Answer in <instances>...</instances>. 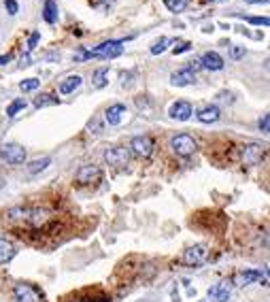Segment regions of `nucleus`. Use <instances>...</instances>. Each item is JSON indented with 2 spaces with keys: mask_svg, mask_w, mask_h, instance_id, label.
I'll use <instances>...</instances> for the list:
<instances>
[{
  "mask_svg": "<svg viewBox=\"0 0 270 302\" xmlns=\"http://www.w3.org/2000/svg\"><path fill=\"white\" fill-rule=\"evenodd\" d=\"M39 85H41L39 79H26V81H21V83H19V90L21 91H34Z\"/></svg>",
  "mask_w": 270,
  "mask_h": 302,
  "instance_id": "bb28decb",
  "label": "nucleus"
},
{
  "mask_svg": "<svg viewBox=\"0 0 270 302\" xmlns=\"http://www.w3.org/2000/svg\"><path fill=\"white\" fill-rule=\"evenodd\" d=\"M230 53H232V58H234V60H239V58L245 56V49H242V47H232Z\"/></svg>",
  "mask_w": 270,
  "mask_h": 302,
  "instance_id": "473e14b6",
  "label": "nucleus"
},
{
  "mask_svg": "<svg viewBox=\"0 0 270 302\" xmlns=\"http://www.w3.org/2000/svg\"><path fill=\"white\" fill-rule=\"evenodd\" d=\"M164 4L172 13H181V11H185V7L190 4V0H164Z\"/></svg>",
  "mask_w": 270,
  "mask_h": 302,
  "instance_id": "393cba45",
  "label": "nucleus"
},
{
  "mask_svg": "<svg viewBox=\"0 0 270 302\" xmlns=\"http://www.w3.org/2000/svg\"><path fill=\"white\" fill-rule=\"evenodd\" d=\"M26 149L21 147V145L17 143H4V145H0V158H2L7 164L11 166H19V164H24L26 162Z\"/></svg>",
  "mask_w": 270,
  "mask_h": 302,
  "instance_id": "7ed1b4c3",
  "label": "nucleus"
},
{
  "mask_svg": "<svg viewBox=\"0 0 270 302\" xmlns=\"http://www.w3.org/2000/svg\"><path fill=\"white\" fill-rule=\"evenodd\" d=\"M130 147L138 158H149V155L153 153V149H155V141L151 136H147V134H143V136H134L132 138Z\"/></svg>",
  "mask_w": 270,
  "mask_h": 302,
  "instance_id": "6e6552de",
  "label": "nucleus"
},
{
  "mask_svg": "<svg viewBox=\"0 0 270 302\" xmlns=\"http://www.w3.org/2000/svg\"><path fill=\"white\" fill-rule=\"evenodd\" d=\"M81 81L83 79H81L79 75H70V77H66L60 83V94H70V91H75L81 85Z\"/></svg>",
  "mask_w": 270,
  "mask_h": 302,
  "instance_id": "aec40b11",
  "label": "nucleus"
},
{
  "mask_svg": "<svg viewBox=\"0 0 270 302\" xmlns=\"http://www.w3.org/2000/svg\"><path fill=\"white\" fill-rule=\"evenodd\" d=\"M207 260H209V247L207 245H194L183 253V264H185V266H192V268L200 266V264H204Z\"/></svg>",
  "mask_w": 270,
  "mask_h": 302,
  "instance_id": "39448f33",
  "label": "nucleus"
},
{
  "mask_svg": "<svg viewBox=\"0 0 270 302\" xmlns=\"http://www.w3.org/2000/svg\"><path fill=\"white\" fill-rule=\"evenodd\" d=\"M13 256H15V245L7 239H0V266L13 260Z\"/></svg>",
  "mask_w": 270,
  "mask_h": 302,
  "instance_id": "a211bd4d",
  "label": "nucleus"
},
{
  "mask_svg": "<svg viewBox=\"0 0 270 302\" xmlns=\"http://www.w3.org/2000/svg\"><path fill=\"white\" fill-rule=\"evenodd\" d=\"M190 49H192V43H185V41H183V43H179V45L175 47V56H179V53H185V51H190Z\"/></svg>",
  "mask_w": 270,
  "mask_h": 302,
  "instance_id": "c756f323",
  "label": "nucleus"
},
{
  "mask_svg": "<svg viewBox=\"0 0 270 302\" xmlns=\"http://www.w3.org/2000/svg\"><path fill=\"white\" fill-rule=\"evenodd\" d=\"M11 60H13V56H11V53H7V56H0V66H2V64H9Z\"/></svg>",
  "mask_w": 270,
  "mask_h": 302,
  "instance_id": "f704fd0d",
  "label": "nucleus"
},
{
  "mask_svg": "<svg viewBox=\"0 0 270 302\" xmlns=\"http://www.w3.org/2000/svg\"><path fill=\"white\" fill-rule=\"evenodd\" d=\"M170 45V39H166V36H162L160 41H155L153 45H151V53L153 56H158V53H162V51H166V47Z\"/></svg>",
  "mask_w": 270,
  "mask_h": 302,
  "instance_id": "a878e982",
  "label": "nucleus"
},
{
  "mask_svg": "<svg viewBox=\"0 0 270 302\" xmlns=\"http://www.w3.org/2000/svg\"><path fill=\"white\" fill-rule=\"evenodd\" d=\"M123 51V41H105L98 47L85 51L83 58H105V60H113V58L121 56Z\"/></svg>",
  "mask_w": 270,
  "mask_h": 302,
  "instance_id": "f03ea898",
  "label": "nucleus"
},
{
  "mask_svg": "<svg viewBox=\"0 0 270 302\" xmlns=\"http://www.w3.org/2000/svg\"><path fill=\"white\" fill-rule=\"evenodd\" d=\"M102 170L96 164H85L77 170V183L79 185H91V183L100 181Z\"/></svg>",
  "mask_w": 270,
  "mask_h": 302,
  "instance_id": "9d476101",
  "label": "nucleus"
},
{
  "mask_svg": "<svg viewBox=\"0 0 270 302\" xmlns=\"http://www.w3.org/2000/svg\"><path fill=\"white\" fill-rule=\"evenodd\" d=\"M236 285H251V283H257V281H264L266 285V272L262 271H242L234 277Z\"/></svg>",
  "mask_w": 270,
  "mask_h": 302,
  "instance_id": "ddd939ff",
  "label": "nucleus"
},
{
  "mask_svg": "<svg viewBox=\"0 0 270 302\" xmlns=\"http://www.w3.org/2000/svg\"><path fill=\"white\" fill-rule=\"evenodd\" d=\"M39 39H41V34L39 32H32V36H30V41H28V51H32L36 47V43H39Z\"/></svg>",
  "mask_w": 270,
  "mask_h": 302,
  "instance_id": "2f4dec72",
  "label": "nucleus"
},
{
  "mask_svg": "<svg viewBox=\"0 0 270 302\" xmlns=\"http://www.w3.org/2000/svg\"><path fill=\"white\" fill-rule=\"evenodd\" d=\"M187 68H190V71H194V73H196V71H200V60H192L190 62V66H187Z\"/></svg>",
  "mask_w": 270,
  "mask_h": 302,
  "instance_id": "72a5a7b5",
  "label": "nucleus"
},
{
  "mask_svg": "<svg viewBox=\"0 0 270 302\" xmlns=\"http://www.w3.org/2000/svg\"><path fill=\"white\" fill-rule=\"evenodd\" d=\"M126 106L123 105H111L109 109H106V113H105V120H106V123L109 126H120L121 123V120L126 117Z\"/></svg>",
  "mask_w": 270,
  "mask_h": 302,
  "instance_id": "dca6fc26",
  "label": "nucleus"
},
{
  "mask_svg": "<svg viewBox=\"0 0 270 302\" xmlns=\"http://www.w3.org/2000/svg\"><path fill=\"white\" fill-rule=\"evenodd\" d=\"M196 81V73L190 71V68H181V71L172 73L170 77V83L177 85V88H185V85H192Z\"/></svg>",
  "mask_w": 270,
  "mask_h": 302,
  "instance_id": "2eb2a0df",
  "label": "nucleus"
},
{
  "mask_svg": "<svg viewBox=\"0 0 270 302\" xmlns=\"http://www.w3.org/2000/svg\"><path fill=\"white\" fill-rule=\"evenodd\" d=\"M43 17L47 24H56L58 21V4L53 0H45V7H43Z\"/></svg>",
  "mask_w": 270,
  "mask_h": 302,
  "instance_id": "412c9836",
  "label": "nucleus"
},
{
  "mask_svg": "<svg viewBox=\"0 0 270 302\" xmlns=\"http://www.w3.org/2000/svg\"><path fill=\"white\" fill-rule=\"evenodd\" d=\"M4 222L9 226H19V228L41 230L51 222V213L39 207H13L4 211Z\"/></svg>",
  "mask_w": 270,
  "mask_h": 302,
  "instance_id": "f257e3e1",
  "label": "nucleus"
},
{
  "mask_svg": "<svg viewBox=\"0 0 270 302\" xmlns=\"http://www.w3.org/2000/svg\"><path fill=\"white\" fill-rule=\"evenodd\" d=\"M79 302H90V300H79Z\"/></svg>",
  "mask_w": 270,
  "mask_h": 302,
  "instance_id": "4c0bfd02",
  "label": "nucleus"
},
{
  "mask_svg": "<svg viewBox=\"0 0 270 302\" xmlns=\"http://www.w3.org/2000/svg\"><path fill=\"white\" fill-rule=\"evenodd\" d=\"M230 294H232V283L221 281L209 289V302H225L230 298Z\"/></svg>",
  "mask_w": 270,
  "mask_h": 302,
  "instance_id": "f8f14e48",
  "label": "nucleus"
},
{
  "mask_svg": "<svg viewBox=\"0 0 270 302\" xmlns=\"http://www.w3.org/2000/svg\"><path fill=\"white\" fill-rule=\"evenodd\" d=\"M245 2H249V4H260V2H268V0H245Z\"/></svg>",
  "mask_w": 270,
  "mask_h": 302,
  "instance_id": "c9c22d12",
  "label": "nucleus"
},
{
  "mask_svg": "<svg viewBox=\"0 0 270 302\" xmlns=\"http://www.w3.org/2000/svg\"><path fill=\"white\" fill-rule=\"evenodd\" d=\"M219 117H221V111H219V106H215V105H209L198 111V120L202 123H215Z\"/></svg>",
  "mask_w": 270,
  "mask_h": 302,
  "instance_id": "f3484780",
  "label": "nucleus"
},
{
  "mask_svg": "<svg viewBox=\"0 0 270 302\" xmlns=\"http://www.w3.org/2000/svg\"><path fill=\"white\" fill-rule=\"evenodd\" d=\"M58 96H53V94H41L39 98L34 100V106L36 109H43V106H51V105H58Z\"/></svg>",
  "mask_w": 270,
  "mask_h": 302,
  "instance_id": "5701e85b",
  "label": "nucleus"
},
{
  "mask_svg": "<svg viewBox=\"0 0 270 302\" xmlns=\"http://www.w3.org/2000/svg\"><path fill=\"white\" fill-rule=\"evenodd\" d=\"M266 155V149H264V145H257V143H249L242 147V164L247 166H255L260 164L262 158Z\"/></svg>",
  "mask_w": 270,
  "mask_h": 302,
  "instance_id": "0eeeda50",
  "label": "nucleus"
},
{
  "mask_svg": "<svg viewBox=\"0 0 270 302\" xmlns=\"http://www.w3.org/2000/svg\"><path fill=\"white\" fill-rule=\"evenodd\" d=\"M13 296L17 302H41L43 300L41 292L30 283H17L13 289Z\"/></svg>",
  "mask_w": 270,
  "mask_h": 302,
  "instance_id": "423d86ee",
  "label": "nucleus"
},
{
  "mask_svg": "<svg viewBox=\"0 0 270 302\" xmlns=\"http://www.w3.org/2000/svg\"><path fill=\"white\" fill-rule=\"evenodd\" d=\"M192 105L187 100H177L175 105H170V109H168V115H170V120H177V121H187L192 117Z\"/></svg>",
  "mask_w": 270,
  "mask_h": 302,
  "instance_id": "9b49d317",
  "label": "nucleus"
},
{
  "mask_svg": "<svg viewBox=\"0 0 270 302\" xmlns=\"http://www.w3.org/2000/svg\"><path fill=\"white\" fill-rule=\"evenodd\" d=\"M170 147L177 155L187 158V155H192L196 151V141H194V136H190V134H177L170 141Z\"/></svg>",
  "mask_w": 270,
  "mask_h": 302,
  "instance_id": "20e7f679",
  "label": "nucleus"
},
{
  "mask_svg": "<svg viewBox=\"0 0 270 302\" xmlns=\"http://www.w3.org/2000/svg\"><path fill=\"white\" fill-rule=\"evenodd\" d=\"M202 2H221V0H202Z\"/></svg>",
  "mask_w": 270,
  "mask_h": 302,
  "instance_id": "e433bc0d",
  "label": "nucleus"
},
{
  "mask_svg": "<svg viewBox=\"0 0 270 302\" xmlns=\"http://www.w3.org/2000/svg\"><path fill=\"white\" fill-rule=\"evenodd\" d=\"M49 164H51V160H49V158L34 160V162H30V164H28V172H30V175H39V172H43Z\"/></svg>",
  "mask_w": 270,
  "mask_h": 302,
  "instance_id": "4be33fe9",
  "label": "nucleus"
},
{
  "mask_svg": "<svg viewBox=\"0 0 270 302\" xmlns=\"http://www.w3.org/2000/svg\"><path fill=\"white\" fill-rule=\"evenodd\" d=\"M105 160H106V164L115 166V168H121V166H126L128 162H130V151L126 147H111L105 151Z\"/></svg>",
  "mask_w": 270,
  "mask_h": 302,
  "instance_id": "1a4fd4ad",
  "label": "nucleus"
},
{
  "mask_svg": "<svg viewBox=\"0 0 270 302\" xmlns=\"http://www.w3.org/2000/svg\"><path fill=\"white\" fill-rule=\"evenodd\" d=\"M4 7H7V11H9V15H15L19 11V4L15 2V0H4Z\"/></svg>",
  "mask_w": 270,
  "mask_h": 302,
  "instance_id": "c85d7f7f",
  "label": "nucleus"
},
{
  "mask_svg": "<svg viewBox=\"0 0 270 302\" xmlns=\"http://www.w3.org/2000/svg\"><path fill=\"white\" fill-rule=\"evenodd\" d=\"M247 21L253 24V26H268L270 24L268 17H247Z\"/></svg>",
  "mask_w": 270,
  "mask_h": 302,
  "instance_id": "7c9ffc66",
  "label": "nucleus"
},
{
  "mask_svg": "<svg viewBox=\"0 0 270 302\" xmlns=\"http://www.w3.org/2000/svg\"><path fill=\"white\" fill-rule=\"evenodd\" d=\"M109 83V68H96L94 75H91V85H94L96 90H102L105 85Z\"/></svg>",
  "mask_w": 270,
  "mask_h": 302,
  "instance_id": "6ab92c4d",
  "label": "nucleus"
},
{
  "mask_svg": "<svg viewBox=\"0 0 270 302\" xmlns=\"http://www.w3.org/2000/svg\"><path fill=\"white\" fill-rule=\"evenodd\" d=\"M224 64H225L224 58H221L217 51H207L200 58V66L207 68V71H221V68H224Z\"/></svg>",
  "mask_w": 270,
  "mask_h": 302,
  "instance_id": "4468645a",
  "label": "nucleus"
},
{
  "mask_svg": "<svg viewBox=\"0 0 270 302\" xmlns=\"http://www.w3.org/2000/svg\"><path fill=\"white\" fill-rule=\"evenodd\" d=\"M257 126H260V132L268 134V126H270V115H268V113H264V117L260 120V123H257Z\"/></svg>",
  "mask_w": 270,
  "mask_h": 302,
  "instance_id": "cd10ccee",
  "label": "nucleus"
},
{
  "mask_svg": "<svg viewBox=\"0 0 270 302\" xmlns=\"http://www.w3.org/2000/svg\"><path fill=\"white\" fill-rule=\"evenodd\" d=\"M26 106H28V102H26L24 98H17V100H13L11 105L7 106V117H15L19 111H24Z\"/></svg>",
  "mask_w": 270,
  "mask_h": 302,
  "instance_id": "b1692460",
  "label": "nucleus"
}]
</instances>
